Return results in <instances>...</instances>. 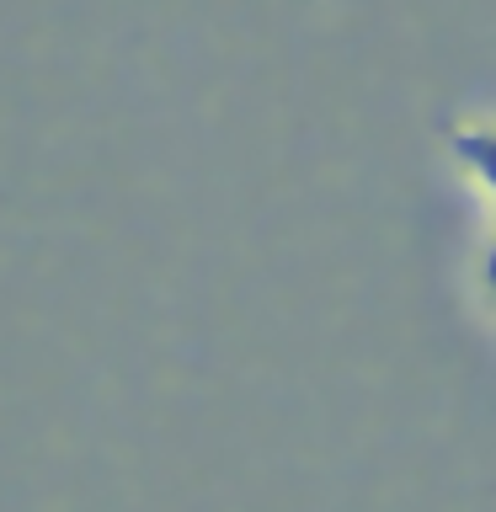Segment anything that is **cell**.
I'll return each instance as SVG.
<instances>
[{"instance_id": "obj_1", "label": "cell", "mask_w": 496, "mask_h": 512, "mask_svg": "<svg viewBox=\"0 0 496 512\" xmlns=\"http://www.w3.org/2000/svg\"><path fill=\"white\" fill-rule=\"evenodd\" d=\"M454 150H459L464 166H475L480 182H491V187H496V134H491V128H480V134H459V139H454Z\"/></svg>"}, {"instance_id": "obj_2", "label": "cell", "mask_w": 496, "mask_h": 512, "mask_svg": "<svg viewBox=\"0 0 496 512\" xmlns=\"http://www.w3.org/2000/svg\"><path fill=\"white\" fill-rule=\"evenodd\" d=\"M480 283H486V294L496 299V246L486 251V262H480Z\"/></svg>"}]
</instances>
